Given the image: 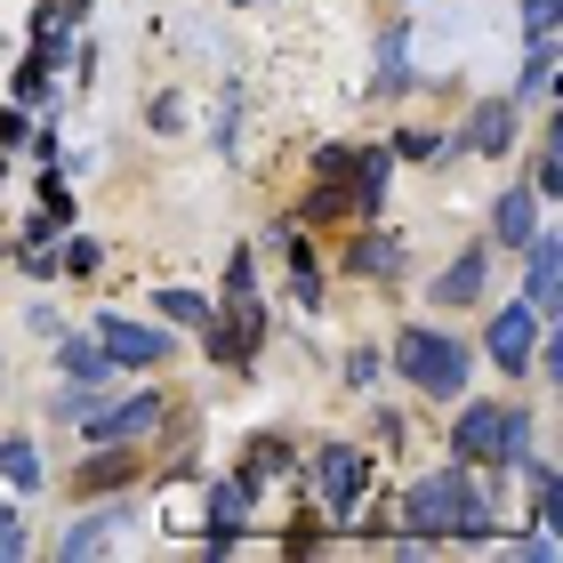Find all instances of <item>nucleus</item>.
Listing matches in <instances>:
<instances>
[{"instance_id": "nucleus-1", "label": "nucleus", "mask_w": 563, "mask_h": 563, "mask_svg": "<svg viewBox=\"0 0 563 563\" xmlns=\"http://www.w3.org/2000/svg\"><path fill=\"white\" fill-rule=\"evenodd\" d=\"M402 531L411 540H492V499L475 492L467 467H443L402 499Z\"/></svg>"}, {"instance_id": "nucleus-2", "label": "nucleus", "mask_w": 563, "mask_h": 563, "mask_svg": "<svg viewBox=\"0 0 563 563\" xmlns=\"http://www.w3.org/2000/svg\"><path fill=\"white\" fill-rule=\"evenodd\" d=\"M523 443H531V419L507 411V402H467L451 427L459 467H523Z\"/></svg>"}, {"instance_id": "nucleus-3", "label": "nucleus", "mask_w": 563, "mask_h": 563, "mask_svg": "<svg viewBox=\"0 0 563 563\" xmlns=\"http://www.w3.org/2000/svg\"><path fill=\"white\" fill-rule=\"evenodd\" d=\"M395 371L411 378L419 395H434V402H459V395H467V346H459L451 330L411 322V330L395 339Z\"/></svg>"}, {"instance_id": "nucleus-4", "label": "nucleus", "mask_w": 563, "mask_h": 563, "mask_svg": "<svg viewBox=\"0 0 563 563\" xmlns=\"http://www.w3.org/2000/svg\"><path fill=\"white\" fill-rule=\"evenodd\" d=\"M363 483H371V451H354V443H322L314 451V492H322L330 516H354Z\"/></svg>"}, {"instance_id": "nucleus-5", "label": "nucleus", "mask_w": 563, "mask_h": 563, "mask_svg": "<svg viewBox=\"0 0 563 563\" xmlns=\"http://www.w3.org/2000/svg\"><path fill=\"white\" fill-rule=\"evenodd\" d=\"M169 419V402L162 395H130V402H106V411H81V427L97 434V443H137V434H153V427H162Z\"/></svg>"}, {"instance_id": "nucleus-6", "label": "nucleus", "mask_w": 563, "mask_h": 563, "mask_svg": "<svg viewBox=\"0 0 563 563\" xmlns=\"http://www.w3.org/2000/svg\"><path fill=\"white\" fill-rule=\"evenodd\" d=\"M258 339H266V306H258V290H250V298H225V314H210V354H218V363H242V354H258Z\"/></svg>"}, {"instance_id": "nucleus-7", "label": "nucleus", "mask_w": 563, "mask_h": 563, "mask_svg": "<svg viewBox=\"0 0 563 563\" xmlns=\"http://www.w3.org/2000/svg\"><path fill=\"white\" fill-rule=\"evenodd\" d=\"M97 346H106V363H130V371H153V363H169V330H145V322H121V314H106Z\"/></svg>"}, {"instance_id": "nucleus-8", "label": "nucleus", "mask_w": 563, "mask_h": 563, "mask_svg": "<svg viewBox=\"0 0 563 563\" xmlns=\"http://www.w3.org/2000/svg\"><path fill=\"white\" fill-rule=\"evenodd\" d=\"M137 467H145V459H137L130 443H121V451H97V459H81V467H73V475H65V492H73V499H97V492H121V483H137Z\"/></svg>"}, {"instance_id": "nucleus-9", "label": "nucleus", "mask_w": 563, "mask_h": 563, "mask_svg": "<svg viewBox=\"0 0 563 563\" xmlns=\"http://www.w3.org/2000/svg\"><path fill=\"white\" fill-rule=\"evenodd\" d=\"M492 290V250H459V258L434 274V306H475Z\"/></svg>"}, {"instance_id": "nucleus-10", "label": "nucleus", "mask_w": 563, "mask_h": 563, "mask_svg": "<svg viewBox=\"0 0 563 563\" xmlns=\"http://www.w3.org/2000/svg\"><path fill=\"white\" fill-rule=\"evenodd\" d=\"M250 499H258V483H250V475H234V483H218V492H210V548H234L242 540Z\"/></svg>"}, {"instance_id": "nucleus-11", "label": "nucleus", "mask_w": 563, "mask_h": 563, "mask_svg": "<svg viewBox=\"0 0 563 563\" xmlns=\"http://www.w3.org/2000/svg\"><path fill=\"white\" fill-rule=\"evenodd\" d=\"M531 339H540V314H531V306H507V314L483 330V346H492L507 371H523V363H531Z\"/></svg>"}, {"instance_id": "nucleus-12", "label": "nucleus", "mask_w": 563, "mask_h": 563, "mask_svg": "<svg viewBox=\"0 0 563 563\" xmlns=\"http://www.w3.org/2000/svg\"><path fill=\"white\" fill-rule=\"evenodd\" d=\"M121 523H130V507H121V499H113V507H97V516H81V523H73L65 540H57V555H106V548L121 540Z\"/></svg>"}, {"instance_id": "nucleus-13", "label": "nucleus", "mask_w": 563, "mask_h": 563, "mask_svg": "<svg viewBox=\"0 0 563 563\" xmlns=\"http://www.w3.org/2000/svg\"><path fill=\"white\" fill-rule=\"evenodd\" d=\"M507 137H516V97H492V106H475V121H467V153H507Z\"/></svg>"}, {"instance_id": "nucleus-14", "label": "nucleus", "mask_w": 563, "mask_h": 563, "mask_svg": "<svg viewBox=\"0 0 563 563\" xmlns=\"http://www.w3.org/2000/svg\"><path fill=\"white\" fill-rule=\"evenodd\" d=\"M523 258H531V314H540V330H548V322H555V258H563V250L531 234Z\"/></svg>"}, {"instance_id": "nucleus-15", "label": "nucleus", "mask_w": 563, "mask_h": 563, "mask_svg": "<svg viewBox=\"0 0 563 563\" xmlns=\"http://www.w3.org/2000/svg\"><path fill=\"white\" fill-rule=\"evenodd\" d=\"M492 234L507 250H523L531 234H540V218H531V194H499V210H492Z\"/></svg>"}, {"instance_id": "nucleus-16", "label": "nucleus", "mask_w": 563, "mask_h": 563, "mask_svg": "<svg viewBox=\"0 0 563 563\" xmlns=\"http://www.w3.org/2000/svg\"><path fill=\"white\" fill-rule=\"evenodd\" d=\"M346 177H354V201H363V210H378V194H387V177H395V162H387V153H363V162H354Z\"/></svg>"}, {"instance_id": "nucleus-17", "label": "nucleus", "mask_w": 563, "mask_h": 563, "mask_svg": "<svg viewBox=\"0 0 563 563\" xmlns=\"http://www.w3.org/2000/svg\"><path fill=\"white\" fill-rule=\"evenodd\" d=\"M282 467H290V443H282V434H258V443H250V459H242L250 483H266V475H282Z\"/></svg>"}, {"instance_id": "nucleus-18", "label": "nucleus", "mask_w": 563, "mask_h": 563, "mask_svg": "<svg viewBox=\"0 0 563 563\" xmlns=\"http://www.w3.org/2000/svg\"><path fill=\"white\" fill-rule=\"evenodd\" d=\"M402 266V250H395V234H371V242H354V274H378L387 282Z\"/></svg>"}, {"instance_id": "nucleus-19", "label": "nucleus", "mask_w": 563, "mask_h": 563, "mask_svg": "<svg viewBox=\"0 0 563 563\" xmlns=\"http://www.w3.org/2000/svg\"><path fill=\"white\" fill-rule=\"evenodd\" d=\"M162 314L186 322V330H210V298H201V290H162Z\"/></svg>"}, {"instance_id": "nucleus-20", "label": "nucleus", "mask_w": 563, "mask_h": 563, "mask_svg": "<svg viewBox=\"0 0 563 563\" xmlns=\"http://www.w3.org/2000/svg\"><path fill=\"white\" fill-rule=\"evenodd\" d=\"M0 475H9L16 492H33V483H41V459H33V443H0Z\"/></svg>"}, {"instance_id": "nucleus-21", "label": "nucleus", "mask_w": 563, "mask_h": 563, "mask_svg": "<svg viewBox=\"0 0 563 563\" xmlns=\"http://www.w3.org/2000/svg\"><path fill=\"white\" fill-rule=\"evenodd\" d=\"M65 371L97 387V378H106V346H89V339H65Z\"/></svg>"}, {"instance_id": "nucleus-22", "label": "nucleus", "mask_w": 563, "mask_h": 563, "mask_svg": "<svg viewBox=\"0 0 563 563\" xmlns=\"http://www.w3.org/2000/svg\"><path fill=\"white\" fill-rule=\"evenodd\" d=\"M548 89H555V41H540L523 65V97H548Z\"/></svg>"}, {"instance_id": "nucleus-23", "label": "nucleus", "mask_w": 563, "mask_h": 563, "mask_svg": "<svg viewBox=\"0 0 563 563\" xmlns=\"http://www.w3.org/2000/svg\"><path fill=\"white\" fill-rule=\"evenodd\" d=\"M57 266H65V274H97V266H106V250H97L89 234H73V242H65V258H57Z\"/></svg>"}, {"instance_id": "nucleus-24", "label": "nucleus", "mask_w": 563, "mask_h": 563, "mask_svg": "<svg viewBox=\"0 0 563 563\" xmlns=\"http://www.w3.org/2000/svg\"><path fill=\"white\" fill-rule=\"evenodd\" d=\"M346 378H354V387H378V354L354 346V354H346Z\"/></svg>"}, {"instance_id": "nucleus-25", "label": "nucleus", "mask_w": 563, "mask_h": 563, "mask_svg": "<svg viewBox=\"0 0 563 563\" xmlns=\"http://www.w3.org/2000/svg\"><path fill=\"white\" fill-rule=\"evenodd\" d=\"M16 97H24V106H41V97H48V65H24L16 73Z\"/></svg>"}, {"instance_id": "nucleus-26", "label": "nucleus", "mask_w": 563, "mask_h": 563, "mask_svg": "<svg viewBox=\"0 0 563 563\" xmlns=\"http://www.w3.org/2000/svg\"><path fill=\"white\" fill-rule=\"evenodd\" d=\"M523 24H531V41H555V0H531Z\"/></svg>"}, {"instance_id": "nucleus-27", "label": "nucleus", "mask_w": 563, "mask_h": 563, "mask_svg": "<svg viewBox=\"0 0 563 563\" xmlns=\"http://www.w3.org/2000/svg\"><path fill=\"white\" fill-rule=\"evenodd\" d=\"M177 121H186V106H177V97H153V130L177 137Z\"/></svg>"}, {"instance_id": "nucleus-28", "label": "nucleus", "mask_w": 563, "mask_h": 563, "mask_svg": "<svg viewBox=\"0 0 563 563\" xmlns=\"http://www.w3.org/2000/svg\"><path fill=\"white\" fill-rule=\"evenodd\" d=\"M314 169H322V177H346V169H354V153H346V145H322V153H314Z\"/></svg>"}, {"instance_id": "nucleus-29", "label": "nucleus", "mask_w": 563, "mask_h": 563, "mask_svg": "<svg viewBox=\"0 0 563 563\" xmlns=\"http://www.w3.org/2000/svg\"><path fill=\"white\" fill-rule=\"evenodd\" d=\"M339 210H346V194H339V186H330V194H314V201H306V218H314V225H322V218H339Z\"/></svg>"}, {"instance_id": "nucleus-30", "label": "nucleus", "mask_w": 563, "mask_h": 563, "mask_svg": "<svg viewBox=\"0 0 563 563\" xmlns=\"http://www.w3.org/2000/svg\"><path fill=\"white\" fill-rule=\"evenodd\" d=\"M24 137H33V121H24V113L9 106V113H0V145H24Z\"/></svg>"}, {"instance_id": "nucleus-31", "label": "nucleus", "mask_w": 563, "mask_h": 563, "mask_svg": "<svg viewBox=\"0 0 563 563\" xmlns=\"http://www.w3.org/2000/svg\"><path fill=\"white\" fill-rule=\"evenodd\" d=\"M0 555H24V523H16V507L0 516Z\"/></svg>"}, {"instance_id": "nucleus-32", "label": "nucleus", "mask_w": 563, "mask_h": 563, "mask_svg": "<svg viewBox=\"0 0 563 563\" xmlns=\"http://www.w3.org/2000/svg\"><path fill=\"white\" fill-rule=\"evenodd\" d=\"M402 153H411V162H443V145H434L427 130H411V137H402Z\"/></svg>"}, {"instance_id": "nucleus-33", "label": "nucleus", "mask_w": 563, "mask_h": 563, "mask_svg": "<svg viewBox=\"0 0 563 563\" xmlns=\"http://www.w3.org/2000/svg\"><path fill=\"white\" fill-rule=\"evenodd\" d=\"M0 516H9V499H0Z\"/></svg>"}]
</instances>
